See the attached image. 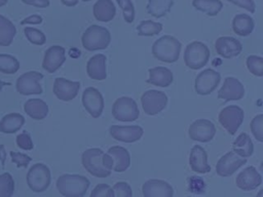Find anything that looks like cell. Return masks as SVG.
Segmentation results:
<instances>
[{
  "label": "cell",
  "instance_id": "obj_1",
  "mask_svg": "<svg viewBox=\"0 0 263 197\" xmlns=\"http://www.w3.org/2000/svg\"><path fill=\"white\" fill-rule=\"evenodd\" d=\"M81 162L87 172L96 178H107L111 174L113 160L111 156L99 148L85 150L81 155Z\"/></svg>",
  "mask_w": 263,
  "mask_h": 197
},
{
  "label": "cell",
  "instance_id": "obj_2",
  "mask_svg": "<svg viewBox=\"0 0 263 197\" xmlns=\"http://www.w3.org/2000/svg\"><path fill=\"white\" fill-rule=\"evenodd\" d=\"M87 178L80 174H62L58 178L55 186L64 197H83L89 187Z\"/></svg>",
  "mask_w": 263,
  "mask_h": 197
},
{
  "label": "cell",
  "instance_id": "obj_3",
  "mask_svg": "<svg viewBox=\"0 0 263 197\" xmlns=\"http://www.w3.org/2000/svg\"><path fill=\"white\" fill-rule=\"evenodd\" d=\"M181 42L174 36L164 35L157 39L152 45V54L164 63H175L181 52Z\"/></svg>",
  "mask_w": 263,
  "mask_h": 197
},
{
  "label": "cell",
  "instance_id": "obj_4",
  "mask_svg": "<svg viewBox=\"0 0 263 197\" xmlns=\"http://www.w3.org/2000/svg\"><path fill=\"white\" fill-rule=\"evenodd\" d=\"M111 42V34L105 27L91 25L81 36L82 46L88 51L106 49Z\"/></svg>",
  "mask_w": 263,
  "mask_h": 197
},
{
  "label": "cell",
  "instance_id": "obj_5",
  "mask_svg": "<svg viewBox=\"0 0 263 197\" xmlns=\"http://www.w3.org/2000/svg\"><path fill=\"white\" fill-rule=\"evenodd\" d=\"M209 58L210 49L200 41H193L189 43L184 50L185 65L192 70H198L204 67L208 64Z\"/></svg>",
  "mask_w": 263,
  "mask_h": 197
},
{
  "label": "cell",
  "instance_id": "obj_6",
  "mask_svg": "<svg viewBox=\"0 0 263 197\" xmlns=\"http://www.w3.org/2000/svg\"><path fill=\"white\" fill-rule=\"evenodd\" d=\"M26 181L33 192H44L51 183L50 170L44 163L33 164L27 172Z\"/></svg>",
  "mask_w": 263,
  "mask_h": 197
},
{
  "label": "cell",
  "instance_id": "obj_7",
  "mask_svg": "<svg viewBox=\"0 0 263 197\" xmlns=\"http://www.w3.org/2000/svg\"><path fill=\"white\" fill-rule=\"evenodd\" d=\"M113 117L121 122H132L139 118L140 112L137 103L129 96L118 97L112 106Z\"/></svg>",
  "mask_w": 263,
  "mask_h": 197
},
{
  "label": "cell",
  "instance_id": "obj_8",
  "mask_svg": "<svg viewBox=\"0 0 263 197\" xmlns=\"http://www.w3.org/2000/svg\"><path fill=\"white\" fill-rule=\"evenodd\" d=\"M243 111L240 107L231 105L222 109L219 113V123L228 131L229 134L233 135L243 121Z\"/></svg>",
  "mask_w": 263,
  "mask_h": 197
},
{
  "label": "cell",
  "instance_id": "obj_9",
  "mask_svg": "<svg viewBox=\"0 0 263 197\" xmlns=\"http://www.w3.org/2000/svg\"><path fill=\"white\" fill-rule=\"evenodd\" d=\"M43 78V74L36 71H29L22 74L15 82V88L18 93L23 95L41 94L42 86L40 80Z\"/></svg>",
  "mask_w": 263,
  "mask_h": 197
},
{
  "label": "cell",
  "instance_id": "obj_10",
  "mask_svg": "<svg viewBox=\"0 0 263 197\" xmlns=\"http://www.w3.org/2000/svg\"><path fill=\"white\" fill-rule=\"evenodd\" d=\"M141 103L144 112L149 116H154L164 110L167 105V96L162 91L150 89L142 94Z\"/></svg>",
  "mask_w": 263,
  "mask_h": 197
},
{
  "label": "cell",
  "instance_id": "obj_11",
  "mask_svg": "<svg viewBox=\"0 0 263 197\" xmlns=\"http://www.w3.org/2000/svg\"><path fill=\"white\" fill-rule=\"evenodd\" d=\"M220 80L221 75L217 71L213 69H205L195 78V91L200 95H208L217 88Z\"/></svg>",
  "mask_w": 263,
  "mask_h": 197
},
{
  "label": "cell",
  "instance_id": "obj_12",
  "mask_svg": "<svg viewBox=\"0 0 263 197\" xmlns=\"http://www.w3.org/2000/svg\"><path fill=\"white\" fill-rule=\"evenodd\" d=\"M188 134L193 141L209 143L216 134V126L208 119H197L189 126Z\"/></svg>",
  "mask_w": 263,
  "mask_h": 197
},
{
  "label": "cell",
  "instance_id": "obj_13",
  "mask_svg": "<svg viewBox=\"0 0 263 197\" xmlns=\"http://www.w3.org/2000/svg\"><path fill=\"white\" fill-rule=\"evenodd\" d=\"M82 105L87 113L93 117L99 118L104 110V98L102 93L96 87H86L82 93Z\"/></svg>",
  "mask_w": 263,
  "mask_h": 197
},
{
  "label": "cell",
  "instance_id": "obj_14",
  "mask_svg": "<svg viewBox=\"0 0 263 197\" xmlns=\"http://www.w3.org/2000/svg\"><path fill=\"white\" fill-rule=\"evenodd\" d=\"M246 163L247 158H242L233 151H229L218 160L216 172L220 176H230Z\"/></svg>",
  "mask_w": 263,
  "mask_h": 197
},
{
  "label": "cell",
  "instance_id": "obj_15",
  "mask_svg": "<svg viewBox=\"0 0 263 197\" xmlns=\"http://www.w3.org/2000/svg\"><path fill=\"white\" fill-rule=\"evenodd\" d=\"M66 62V50L63 46L52 45L44 53L42 68L48 73H54Z\"/></svg>",
  "mask_w": 263,
  "mask_h": 197
},
{
  "label": "cell",
  "instance_id": "obj_16",
  "mask_svg": "<svg viewBox=\"0 0 263 197\" xmlns=\"http://www.w3.org/2000/svg\"><path fill=\"white\" fill-rule=\"evenodd\" d=\"M80 88V82L71 81L66 78H55L53 82V93L54 95L64 102L72 101L78 94Z\"/></svg>",
  "mask_w": 263,
  "mask_h": 197
},
{
  "label": "cell",
  "instance_id": "obj_17",
  "mask_svg": "<svg viewBox=\"0 0 263 197\" xmlns=\"http://www.w3.org/2000/svg\"><path fill=\"white\" fill-rule=\"evenodd\" d=\"M144 133L140 125H112L110 134L113 139L123 143H135L139 141Z\"/></svg>",
  "mask_w": 263,
  "mask_h": 197
},
{
  "label": "cell",
  "instance_id": "obj_18",
  "mask_svg": "<svg viewBox=\"0 0 263 197\" xmlns=\"http://www.w3.org/2000/svg\"><path fill=\"white\" fill-rule=\"evenodd\" d=\"M245 95V87L234 77H226L221 89L218 91V98L224 102L238 101Z\"/></svg>",
  "mask_w": 263,
  "mask_h": 197
},
{
  "label": "cell",
  "instance_id": "obj_19",
  "mask_svg": "<svg viewBox=\"0 0 263 197\" xmlns=\"http://www.w3.org/2000/svg\"><path fill=\"white\" fill-rule=\"evenodd\" d=\"M144 197H173V187L163 180H148L142 186Z\"/></svg>",
  "mask_w": 263,
  "mask_h": 197
},
{
  "label": "cell",
  "instance_id": "obj_20",
  "mask_svg": "<svg viewBox=\"0 0 263 197\" xmlns=\"http://www.w3.org/2000/svg\"><path fill=\"white\" fill-rule=\"evenodd\" d=\"M215 48L217 53L224 58L235 57L242 51L241 43L230 36L219 37L215 42Z\"/></svg>",
  "mask_w": 263,
  "mask_h": 197
},
{
  "label": "cell",
  "instance_id": "obj_21",
  "mask_svg": "<svg viewBox=\"0 0 263 197\" xmlns=\"http://www.w3.org/2000/svg\"><path fill=\"white\" fill-rule=\"evenodd\" d=\"M235 184L242 191H253L262 184V176L254 166H248L237 174Z\"/></svg>",
  "mask_w": 263,
  "mask_h": 197
},
{
  "label": "cell",
  "instance_id": "obj_22",
  "mask_svg": "<svg viewBox=\"0 0 263 197\" xmlns=\"http://www.w3.org/2000/svg\"><path fill=\"white\" fill-rule=\"evenodd\" d=\"M189 164L191 169L197 173H208L211 171V166L208 162L206 151L198 145H194L190 151Z\"/></svg>",
  "mask_w": 263,
  "mask_h": 197
},
{
  "label": "cell",
  "instance_id": "obj_23",
  "mask_svg": "<svg viewBox=\"0 0 263 197\" xmlns=\"http://www.w3.org/2000/svg\"><path fill=\"white\" fill-rule=\"evenodd\" d=\"M87 76L92 80H105L107 78L106 69V56L102 53L91 56L86 64Z\"/></svg>",
  "mask_w": 263,
  "mask_h": 197
},
{
  "label": "cell",
  "instance_id": "obj_24",
  "mask_svg": "<svg viewBox=\"0 0 263 197\" xmlns=\"http://www.w3.org/2000/svg\"><path fill=\"white\" fill-rule=\"evenodd\" d=\"M107 154H109L113 160L112 170L115 172H123L129 167L130 155L125 148L121 146H112L109 148Z\"/></svg>",
  "mask_w": 263,
  "mask_h": 197
},
{
  "label": "cell",
  "instance_id": "obj_25",
  "mask_svg": "<svg viewBox=\"0 0 263 197\" xmlns=\"http://www.w3.org/2000/svg\"><path fill=\"white\" fill-rule=\"evenodd\" d=\"M174 80L173 72L165 67H154L149 69V79H147V83L159 86V87H167L172 84Z\"/></svg>",
  "mask_w": 263,
  "mask_h": 197
},
{
  "label": "cell",
  "instance_id": "obj_26",
  "mask_svg": "<svg viewBox=\"0 0 263 197\" xmlns=\"http://www.w3.org/2000/svg\"><path fill=\"white\" fill-rule=\"evenodd\" d=\"M92 13L97 21L107 23L114 18L116 14V8L112 0H98L93 4Z\"/></svg>",
  "mask_w": 263,
  "mask_h": 197
},
{
  "label": "cell",
  "instance_id": "obj_27",
  "mask_svg": "<svg viewBox=\"0 0 263 197\" xmlns=\"http://www.w3.org/2000/svg\"><path fill=\"white\" fill-rule=\"evenodd\" d=\"M24 110L34 120H42L48 114L47 104L40 98H30L24 105Z\"/></svg>",
  "mask_w": 263,
  "mask_h": 197
},
{
  "label": "cell",
  "instance_id": "obj_28",
  "mask_svg": "<svg viewBox=\"0 0 263 197\" xmlns=\"http://www.w3.org/2000/svg\"><path fill=\"white\" fill-rule=\"evenodd\" d=\"M255 28L254 19L246 14V13H238L232 19V29L235 34L238 36H249Z\"/></svg>",
  "mask_w": 263,
  "mask_h": 197
},
{
  "label": "cell",
  "instance_id": "obj_29",
  "mask_svg": "<svg viewBox=\"0 0 263 197\" xmlns=\"http://www.w3.org/2000/svg\"><path fill=\"white\" fill-rule=\"evenodd\" d=\"M25 124V117L20 113H9L0 120V131L3 133H14Z\"/></svg>",
  "mask_w": 263,
  "mask_h": 197
},
{
  "label": "cell",
  "instance_id": "obj_30",
  "mask_svg": "<svg viewBox=\"0 0 263 197\" xmlns=\"http://www.w3.org/2000/svg\"><path fill=\"white\" fill-rule=\"evenodd\" d=\"M232 148H233V152L242 158H248L252 156L254 153L253 142L249 136V134H247L246 132L240 133L234 140L232 144Z\"/></svg>",
  "mask_w": 263,
  "mask_h": 197
},
{
  "label": "cell",
  "instance_id": "obj_31",
  "mask_svg": "<svg viewBox=\"0 0 263 197\" xmlns=\"http://www.w3.org/2000/svg\"><path fill=\"white\" fill-rule=\"evenodd\" d=\"M16 34V28L10 19L0 14V46H9Z\"/></svg>",
  "mask_w": 263,
  "mask_h": 197
},
{
  "label": "cell",
  "instance_id": "obj_32",
  "mask_svg": "<svg viewBox=\"0 0 263 197\" xmlns=\"http://www.w3.org/2000/svg\"><path fill=\"white\" fill-rule=\"evenodd\" d=\"M175 0H148L147 12L156 17H162L170 12Z\"/></svg>",
  "mask_w": 263,
  "mask_h": 197
},
{
  "label": "cell",
  "instance_id": "obj_33",
  "mask_svg": "<svg viewBox=\"0 0 263 197\" xmlns=\"http://www.w3.org/2000/svg\"><path fill=\"white\" fill-rule=\"evenodd\" d=\"M192 5L195 9L215 16L223 8V3L220 0H192Z\"/></svg>",
  "mask_w": 263,
  "mask_h": 197
},
{
  "label": "cell",
  "instance_id": "obj_34",
  "mask_svg": "<svg viewBox=\"0 0 263 197\" xmlns=\"http://www.w3.org/2000/svg\"><path fill=\"white\" fill-rule=\"evenodd\" d=\"M20 69V62L16 57L6 53H0V72L4 74H14Z\"/></svg>",
  "mask_w": 263,
  "mask_h": 197
},
{
  "label": "cell",
  "instance_id": "obj_35",
  "mask_svg": "<svg viewBox=\"0 0 263 197\" xmlns=\"http://www.w3.org/2000/svg\"><path fill=\"white\" fill-rule=\"evenodd\" d=\"M162 25L160 23H155L150 19L142 21L137 26V32L139 36H153L161 32Z\"/></svg>",
  "mask_w": 263,
  "mask_h": 197
},
{
  "label": "cell",
  "instance_id": "obj_36",
  "mask_svg": "<svg viewBox=\"0 0 263 197\" xmlns=\"http://www.w3.org/2000/svg\"><path fill=\"white\" fill-rule=\"evenodd\" d=\"M14 193V180L9 172L0 174V197H12Z\"/></svg>",
  "mask_w": 263,
  "mask_h": 197
},
{
  "label": "cell",
  "instance_id": "obj_37",
  "mask_svg": "<svg viewBox=\"0 0 263 197\" xmlns=\"http://www.w3.org/2000/svg\"><path fill=\"white\" fill-rule=\"evenodd\" d=\"M24 33L26 38L35 45H43L46 42V37L42 31L33 27H25Z\"/></svg>",
  "mask_w": 263,
  "mask_h": 197
},
{
  "label": "cell",
  "instance_id": "obj_38",
  "mask_svg": "<svg viewBox=\"0 0 263 197\" xmlns=\"http://www.w3.org/2000/svg\"><path fill=\"white\" fill-rule=\"evenodd\" d=\"M248 70L255 76H263V58L259 55H249L246 61Z\"/></svg>",
  "mask_w": 263,
  "mask_h": 197
},
{
  "label": "cell",
  "instance_id": "obj_39",
  "mask_svg": "<svg viewBox=\"0 0 263 197\" xmlns=\"http://www.w3.org/2000/svg\"><path fill=\"white\" fill-rule=\"evenodd\" d=\"M250 127L255 139L258 142L262 143L263 142V115L258 114L257 116H255L251 121Z\"/></svg>",
  "mask_w": 263,
  "mask_h": 197
},
{
  "label": "cell",
  "instance_id": "obj_40",
  "mask_svg": "<svg viewBox=\"0 0 263 197\" xmlns=\"http://www.w3.org/2000/svg\"><path fill=\"white\" fill-rule=\"evenodd\" d=\"M120 6L123 14V18L126 23L130 24L135 19V7L132 0H116Z\"/></svg>",
  "mask_w": 263,
  "mask_h": 197
},
{
  "label": "cell",
  "instance_id": "obj_41",
  "mask_svg": "<svg viewBox=\"0 0 263 197\" xmlns=\"http://www.w3.org/2000/svg\"><path fill=\"white\" fill-rule=\"evenodd\" d=\"M113 197H133V190L126 182H117L112 187Z\"/></svg>",
  "mask_w": 263,
  "mask_h": 197
},
{
  "label": "cell",
  "instance_id": "obj_42",
  "mask_svg": "<svg viewBox=\"0 0 263 197\" xmlns=\"http://www.w3.org/2000/svg\"><path fill=\"white\" fill-rule=\"evenodd\" d=\"M10 157H11V161L13 163L16 164V167L18 168H26L28 167L29 163L31 162L32 158L26 154L20 153V152H14L11 151L10 152Z\"/></svg>",
  "mask_w": 263,
  "mask_h": 197
},
{
  "label": "cell",
  "instance_id": "obj_43",
  "mask_svg": "<svg viewBox=\"0 0 263 197\" xmlns=\"http://www.w3.org/2000/svg\"><path fill=\"white\" fill-rule=\"evenodd\" d=\"M89 197H113V190L107 184H98L92 189Z\"/></svg>",
  "mask_w": 263,
  "mask_h": 197
},
{
  "label": "cell",
  "instance_id": "obj_44",
  "mask_svg": "<svg viewBox=\"0 0 263 197\" xmlns=\"http://www.w3.org/2000/svg\"><path fill=\"white\" fill-rule=\"evenodd\" d=\"M15 141H16V145L18 146V148H21L23 150L30 151L34 147V144H33V141L31 139V135L28 132H26V131L17 134Z\"/></svg>",
  "mask_w": 263,
  "mask_h": 197
},
{
  "label": "cell",
  "instance_id": "obj_45",
  "mask_svg": "<svg viewBox=\"0 0 263 197\" xmlns=\"http://www.w3.org/2000/svg\"><path fill=\"white\" fill-rule=\"evenodd\" d=\"M188 190H190L193 193H203L205 189V185L203 183V180L197 176H191L188 180Z\"/></svg>",
  "mask_w": 263,
  "mask_h": 197
},
{
  "label": "cell",
  "instance_id": "obj_46",
  "mask_svg": "<svg viewBox=\"0 0 263 197\" xmlns=\"http://www.w3.org/2000/svg\"><path fill=\"white\" fill-rule=\"evenodd\" d=\"M227 1L243 8V9H247L251 13H254L256 10V5L253 0H227Z\"/></svg>",
  "mask_w": 263,
  "mask_h": 197
},
{
  "label": "cell",
  "instance_id": "obj_47",
  "mask_svg": "<svg viewBox=\"0 0 263 197\" xmlns=\"http://www.w3.org/2000/svg\"><path fill=\"white\" fill-rule=\"evenodd\" d=\"M23 3L32 5L35 7H40V8H45L49 6V1L48 0H22Z\"/></svg>",
  "mask_w": 263,
  "mask_h": 197
},
{
  "label": "cell",
  "instance_id": "obj_48",
  "mask_svg": "<svg viewBox=\"0 0 263 197\" xmlns=\"http://www.w3.org/2000/svg\"><path fill=\"white\" fill-rule=\"evenodd\" d=\"M42 17L39 14H32L30 16H27L21 22V25H27V24H33V25H38L42 23Z\"/></svg>",
  "mask_w": 263,
  "mask_h": 197
},
{
  "label": "cell",
  "instance_id": "obj_49",
  "mask_svg": "<svg viewBox=\"0 0 263 197\" xmlns=\"http://www.w3.org/2000/svg\"><path fill=\"white\" fill-rule=\"evenodd\" d=\"M61 2L66 5V6H69V7H72V6H75L78 4L79 0H61Z\"/></svg>",
  "mask_w": 263,
  "mask_h": 197
},
{
  "label": "cell",
  "instance_id": "obj_50",
  "mask_svg": "<svg viewBox=\"0 0 263 197\" xmlns=\"http://www.w3.org/2000/svg\"><path fill=\"white\" fill-rule=\"evenodd\" d=\"M0 159H1V163L4 166L5 163V159H6V154H5V150H4V146L0 145Z\"/></svg>",
  "mask_w": 263,
  "mask_h": 197
},
{
  "label": "cell",
  "instance_id": "obj_51",
  "mask_svg": "<svg viewBox=\"0 0 263 197\" xmlns=\"http://www.w3.org/2000/svg\"><path fill=\"white\" fill-rule=\"evenodd\" d=\"M7 1H8V0H0V7L4 6V5L7 3Z\"/></svg>",
  "mask_w": 263,
  "mask_h": 197
},
{
  "label": "cell",
  "instance_id": "obj_52",
  "mask_svg": "<svg viewBox=\"0 0 263 197\" xmlns=\"http://www.w3.org/2000/svg\"><path fill=\"white\" fill-rule=\"evenodd\" d=\"M256 197H263V190H260V191L258 192V194H257Z\"/></svg>",
  "mask_w": 263,
  "mask_h": 197
},
{
  "label": "cell",
  "instance_id": "obj_53",
  "mask_svg": "<svg viewBox=\"0 0 263 197\" xmlns=\"http://www.w3.org/2000/svg\"><path fill=\"white\" fill-rule=\"evenodd\" d=\"M5 84H6L5 82H3L2 80H0V91H1V88H2V87L5 85Z\"/></svg>",
  "mask_w": 263,
  "mask_h": 197
},
{
  "label": "cell",
  "instance_id": "obj_54",
  "mask_svg": "<svg viewBox=\"0 0 263 197\" xmlns=\"http://www.w3.org/2000/svg\"><path fill=\"white\" fill-rule=\"evenodd\" d=\"M83 2H87V1H90V0H82Z\"/></svg>",
  "mask_w": 263,
  "mask_h": 197
}]
</instances>
